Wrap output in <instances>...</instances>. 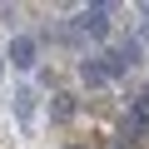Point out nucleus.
<instances>
[{
  "label": "nucleus",
  "instance_id": "f257e3e1",
  "mask_svg": "<svg viewBox=\"0 0 149 149\" xmlns=\"http://www.w3.org/2000/svg\"><path fill=\"white\" fill-rule=\"evenodd\" d=\"M109 15H114L109 5H85L74 25H80V35H90V40H109Z\"/></svg>",
  "mask_w": 149,
  "mask_h": 149
},
{
  "label": "nucleus",
  "instance_id": "f03ea898",
  "mask_svg": "<svg viewBox=\"0 0 149 149\" xmlns=\"http://www.w3.org/2000/svg\"><path fill=\"white\" fill-rule=\"evenodd\" d=\"M134 60H139V45H134V40H119L109 55H100V65H104V74H109V80H114V74H124Z\"/></svg>",
  "mask_w": 149,
  "mask_h": 149
},
{
  "label": "nucleus",
  "instance_id": "7ed1b4c3",
  "mask_svg": "<svg viewBox=\"0 0 149 149\" xmlns=\"http://www.w3.org/2000/svg\"><path fill=\"white\" fill-rule=\"evenodd\" d=\"M149 134V109H139V104H129L124 114H119V144H129V139H144Z\"/></svg>",
  "mask_w": 149,
  "mask_h": 149
},
{
  "label": "nucleus",
  "instance_id": "20e7f679",
  "mask_svg": "<svg viewBox=\"0 0 149 149\" xmlns=\"http://www.w3.org/2000/svg\"><path fill=\"white\" fill-rule=\"evenodd\" d=\"M35 60H40L35 35H15V40H10V65H15V70H35Z\"/></svg>",
  "mask_w": 149,
  "mask_h": 149
},
{
  "label": "nucleus",
  "instance_id": "39448f33",
  "mask_svg": "<svg viewBox=\"0 0 149 149\" xmlns=\"http://www.w3.org/2000/svg\"><path fill=\"white\" fill-rule=\"evenodd\" d=\"M80 80L100 90V85H109V74H104V65H100V60H80Z\"/></svg>",
  "mask_w": 149,
  "mask_h": 149
},
{
  "label": "nucleus",
  "instance_id": "423d86ee",
  "mask_svg": "<svg viewBox=\"0 0 149 149\" xmlns=\"http://www.w3.org/2000/svg\"><path fill=\"white\" fill-rule=\"evenodd\" d=\"M15 114H20V124L35 119V90H15Z\"/></svg>",
  "mask_w": 149,
  "mask_h": 149
},
{
  "label": "nucleus",
  "instance_id": "0eeeda50",
  "mask_svg": "<svg viewBox=\"0 0 149 149\" xmlns=\"http://www.w3.org/2000/svg\"><path fill=\"white\" fill-rule=\"evenodd\" d=\"M70 114H74V95H55V119L65 124Z\"/></svg>",
  "mask_w": 149,
  "mask_h": 149
},
{
  "label": "nucleus",
  "instance_id": "6e6552de",
  "mask_svg": "<svg viewBox=\"0 0 149 149\" xmlns=\"http://www.w3.org/2000/svg\"><path fill=\"white\" fill-rule=\"evenodd\" d=\"M100 149H129V144H119V139H100Z\"/></svg>",
  "mask_w": 149,
  "mask_h": 149
},
{
  "label": "nucleus",
  "instance_id": "1a4fd4ad",
  "mask_svg": "<svg viewBox=\"0 0 149 149\" xmlns=\"http://www.w3.org/2000/svg\"><path fill=\"white\" fill-rule=\"evenodd\" d=\"M65 149H85V144H65Z\"/></svg>",
  "mask_w": 149,
  "mask_h": 149
}]
</instances>
